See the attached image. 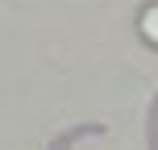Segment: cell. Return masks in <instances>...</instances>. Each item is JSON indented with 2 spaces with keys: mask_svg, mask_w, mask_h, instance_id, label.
<instances>
[{
  "mask_svg": "<svg viewBox=\"0 0 158 150\" xmlns=\"http://www.w3.org/2000/svg\"><path fill=\"white\" fill-rule=\"evenodd\" d=\"M137 33H142L150 46H158V0L142 8V17H137Z\"/></svg>",
  "mask_w": 158,
  "mask_h": 150,
  "instance_id": "1",
  "label": "cell"
}]
</instances>
